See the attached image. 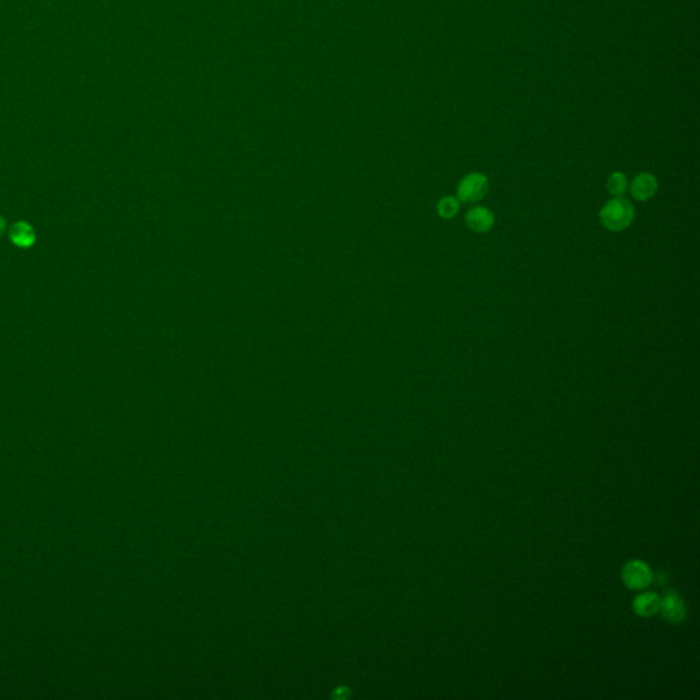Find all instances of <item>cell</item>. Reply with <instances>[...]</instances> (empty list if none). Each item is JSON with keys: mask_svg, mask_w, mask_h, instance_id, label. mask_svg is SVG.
<instances>
[{"mask_svg": "<svg viewBox=\"0 0 700 700\" xmlns=\"http://www.w3.org/2000/svg\"><path fill=\"white\" fill-rule=\"evenodd\" d=\"M601 223L610 231H622L628 229L635 219V208L621 197L609 200L599 212Z\"/></svg>", "mask_w": 700, "mask_h": 700, "instance_id": "1", "label": "cell"}, {"mask_svg": "<svg viewBox=\"0 0 700 700\" xmlns=\"http://www.w3.org/2000/svg\"><path fill=\"white\" fill-rule=\"evenodd\" d=\"M489 190V178L480 172L465 175L457 186V199L461 203H478Z\"/></svg>", "mask_w": 700, "mask_h": 700, "instance_id": "2", "label": "cell"}, {"mask_svg": "<svg viewBox=\"0 0 700 700\" xmlns=\"http://www.w3.org/2000/svg\"><path fill=\"white\" fill-rule=\"evenodd\" d=\"M653 571L646 562L640 560L628 561L622 568V580L630 589H644L653 583Z\"/></svg>", "mask_w": 700, "mask_h": 700, "instance_id": "3", "label": "cell"}, {"mask_svg": "<svg viewBox=\"0 0 700 700\" xmlns=\"http://www.w3.org/2000/svg\"><path fill=\"white\" fill-rule=\"evenodd\" d=\"M659 613L670 624H680L687 617V606L674 591H666L660 598Z\"/></svg>", "mask_w": 700, "mask_h": 700, "instance_id": "4", "label": "cell"}, {"mask_svg": "<svg viewBox=\"0 0 700 700\" xmlns=\"http://www.w3.org/2000/svg\"><path fill=\"white\" fill-rule=\"evenodd\" d=\"M630 195L637 202H646L654 197L658 190V179L651 172H639L630 182Z\"/></svg>", "mask_w": 700, "mask_h": 700, "instance_id": "5", "label": "cell"}, {"mask_svg": "<svg viewBox=\"0 0 700 700\" xmlns=\"http://www.w3.org/2000/svg\"><path fill=\"white\" fill-rule=\"evenodd\" d=\"M465 223L472 231L485 234L494 227V213L486 206H475L466 212Z\"/></svg>", "mask_w": 700, "mask_h": 700, "instance_id": "6", "label": "cell"}, {"mask_svg": "<svg viewBox=\"0 0 700 700\" xmlns=\"http://www.w3.org/2000/svg\"><path fill=\"white\" fill-rule=\"evenodd\" d=\"M660 596L656 592H643L633 599V610L640 617H653L659 613Z\"/></svg>", "mask_w": 700, "mask_h": 700, "instance_id": "7", "label": "cell"}, {"mask_svg": "<svg viewBox=\"0 0 700 700\" xmlns=\"http://www.w3.org/2000/svg\"><path fill=\"white\" fill-rule=\"evenodd\" d=\"M11 240L18 247H31L35 241V233L26 223H17L11 230Z\"/></svg>", "mask_w": 700, "mask_h": 700, "instance_id": "8", "label": "cell"}, {"mask_svg": "<svg viewBox=\"0 0 700 700\" xmlns=\"http://www.w3.org/2000/svg\"><path fill=\"white\" fill-rule=\"evenodd\" d=\"M606 188H608V192L612 196L621 197L626 192V189H628L626 175L622 174V172H619V171L610 174L609 178H608V182H606Z\"/></svg>", "mask_w": 700, "mask_h": 700, "instance_id": "9", "label": "cell"}, {"mask_svg": "<svg viewBox=\"0 0 700 700\" xmlns=\"http://www.w3.org/2000/svg\"><path fill=\"white\" fill-rule=\"evenodd\" d=\"M437 209L442 219H453L459 211V200L453 196H445L438 202Z\"/></svg>", "mask_w": 700, "mask_h": 700, "instance_id": "10", "label": "cell"}, {"mask_svg": "<svg viewBox=\"0 0 700 700\" xmlns=\"http://www.w3.org/2000/svg\"><path fill=\"white\" fill-rule=\"evenodd\" d=\"M3 229H4V225H3V220L0 219V234L3 233Z\"/></svg>", "mask_w": 700, "mask_h": 700, "instance_id": "11", "label": "cell"}]
</instances>
